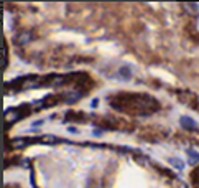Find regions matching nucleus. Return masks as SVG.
Here are the masks:
<instances>
[{
    "mask_svg": "<svg viewBox=\"0 0 199 188\" xmlns=\"http://www.w3.org/2000/svg\"><path fill=\"white\" fill-rule=\"evenodd\" d=\"M169 165L171 167H174L176 170H183L184 168V162L181 160V158H178V157H169Z\"/></svg>",
    "mask_w": 199,
    "mask_h": 188,
    "instance_id": "2",
    "label": "nucleus"
},
{
    "mask_svg": "<svg viewBox=\"0 0 199 188\" xmlns=\"http://www.w3.org/2000/svg\"><path fill=\"white\" fill-rule=\"evenodd\" d=\"M180 122H181V125L184 129H197V124H196V121H193L191 117H186V116H183L181 119H180Z\"/></svg>",
    "mask_w": 199,
    "mask_h": 188,
    "instance_id": "1",
    "label": "nucleus"
},
{
    "mask_svg": "<svg viewBox=\"0 0 199 188\" xmlns=\"http://www.w3.org/2000/svg\"><path fill=\"white\" fill-rule=\"evenodd\" d=\"M184 9L188 10L191 15L197 13V5H196V3H184Z\"/></svg>",
    "mask_w": 199,
    "mask_h": 188,
    "instance_id": "4",
    "label": "nucleus"
},
{
    "mask_svg": "<svg viewBox=\"0 0 199 188\" xmlns=\"http://www.w3.org/2000/svg\"><path fill=\"white\" fill-rule=\"evenodd\" d=\"M188 157H189V162H191V163L199 162V154L196 152V150H193V149L188 150Z\"/></svg>",
    "mask_w": 199,
    "mask_h": 188,
    "instance_id": "3",
    "label": "nucleus"
},
{
    "mask_svg": "<svg viewBox=\"0 0 199 188\" xmlns=\"http://www.w3.org/2000/svg\"><path fill=\"white\" fill-rule=\"evenodd\" d=\"M25 144H26V142L23 140V139H15V140L12 142V145H13L15 149H20V147H23V145H25Z\"/></svg>",
    "mask_w": 199,
    "mask_h": 188,
    "instance_id": "5",
    "label": "nucleus"
},
{
    "mask_svg": "<svg viewBox=\"0 0 199 188\" xmlns=\"http://www.w3.org/2000/svg\"><path fill=\"white\" fill-rule=\"evenodd\" d=\"M120 73H122V78H124V79H130L128 68H127V66H125V68H122V69H120Z\"/></svg>",
    "mask_w": 199,
    "mask_h": 188,
    "instance_id": "6",
    "label": "nucleus"
}]
</instances>
